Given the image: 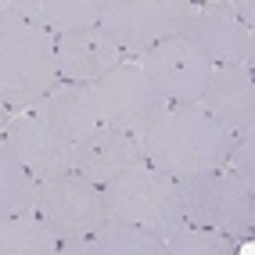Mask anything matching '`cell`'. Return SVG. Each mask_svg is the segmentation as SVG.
Returning <instances> with one entry per match:
<instances>
[{
    "label": "cell",
    "mask_w": 255,
    "mask_h": 255,
    "mask_svg": "<svg viewBox=\"0 0 255 255\" xmlns=\"http://www.w3.org/2000/svg\"><path fill=\"white\" fill-rule=\"evenodd\" d=\"M137 140L147 165L173 180H187L227 165L234 133L194 101V105H165Z\"/></svg>",
    "instance_id": "obj_1"
},
{
    "label": "cell",
    "mask_w": 255,
    "mask_h": 255,
    "mask_svg": "<svg viewBox=\"0 0 255 255\" xmlns=\"http://www.w3.org/2000/svg\"><path fill=\"white\" fill-rule=\"evenodd\" d=\"M58 83L54 32L18 18L14 11H0V97L7 108H32Z\"/></svg>",
    "instance_id": "obj_2"
},
{
    "label": "cell",
    "mask_w": 255,
    "mask_h": 255,
    "mask_svg": "<svg viewBox=\"0 0 255 255\" xmlns=\"http://www.w3.org/2000/svg\"><path fill=\"white\" fill-rule=\"evenodd\" d=\"M180 209L183 223L219 230L245 245L255 223V183L237 176L230 165H219L212 173L180 180Z\"/></svg>",
    "instance_id": "obj_3"
},
{
    "label": "cell",
    "mask_w": 255,
    "mask_h": 255,
    "mask_svg": "<svg viewBox=\"0 0 255 255\" xmlns=\"http://www.w3.org/2000/svg\"><path fill=\"white\" fill-rule=\"evenodd\" d=\"M101 198H105L108 219H123V223H137L147 234L165 237L173 227L183 223L180 209V180L158 173L155 165H129L108 183H101Z\"/></svg>",
    "instance_id": "obj_4"
},
{
    "label": "cell",
    "mask_w": 255,
    "mask_h": 255,
    "mask_svg": "<svg viewBox=\"0 0 255 255\" xmlns=\"http://www.w3.org/2000/svg\"><path fill=\"white\" fill-rule=\"evenodd\" d=\"M198 11V0H101L97 25L123 54L137 58L169 36L187 32Z\"/></svg>",
    "instance_id": "obj_5"
},
{
    "label": "cell",
    "mask_w": 255,
    "mask_h": 255,
    "mask_svg": "<svg viewBox=\"0 0 255 255\" xmlns=\"http://www.w3.org/2000/svg\"><path fill=\"white\" fill-rule=\"evenodd\" d=\"M90 94H94L101 123H108L115 129H126L133 137H140L155 123V115L165 108V97L155 90V83L147 79V72L140 69L137 58H126L112 72L94 79Z\"/></svg>",
    "instance_id": "obj_6"
},
{
    "label": "cell",
    "mask_w": 255,
    "mask_h": 255,
    "mask_svg": "<svg viewBox=\"0 0 255 255\" xmlns=\"http://www.w3.org/2000/svg\"><path fill=\"white\" fill-rule=\"evenodd\" d=\"M36 216L50 227L58 241H79L108 219L101 187L76 169L54 180H36Z\"/></svg>",
    "instance_id": "obj_7"
},
{
    "label": "cell",
    "mask_w": 255,
    "mask_h": 255,
    "mask_svg": "<svg viewBox=\"0 0 255 255\" xmlns=\"http://www.w3.org/2000/svg\"><path fill=\"white\" fill-rule=\"evenodd\" d=\"M137 61L147 72V79L155 83V90L165 97V105H194L212 72V61L183 32L140 50Z\"/></svg>",
    "instance_id": "obj_8"
},
{
    "label": "cell",
    "mask_w": 255,
    "mask_h": 255,
    "mask_svg": "<svg viewBox=\"0 0 255 255\" xmlns=\"http://www.w3.org/2000/svg\"><path fill=\"white\" fill-rule=\"evenodd\" d=\"M0 137L14 151V158L32 173V180H54L76 169V144L65 140L54 126H47L32 112H14Z\"/></svg>",
    "instance_id": "obj_9"
},
{
    "label": "cell",
    "mask_w": 255,
    "mask_h": 255,
    "mask_svg": "<svg viewBox=\"0 0 255 255\" xmlns=\"http://www.w3.org/2000/svg\"><path fill=\"white\" fill-rule=\"evenodd\" d=\"M183 36L212 65H255L252 25L237 18L227 0H198V11Z\"/></svg>",
    "instance_id": "obj_10"
},
{
    "label": "cell",
    "mask_w": 255,
    "mask_h": 255,
    "mask_svg": "<svg viewBox=\"0 0 255 255\" xmlns=\"http://www.w3.org/2000/svg\"><path fill=\"white\" fill-rule=\"evenodd\" d=\"M54 54H58V76L65 83H87V87L129 58L108 40V32L101 25L54 32Z\"/></svg>",
    "instance_id": "obj_11"
},
{
    "label": "cell",
    "mask_w": 255,
    "mask_h": 255,
    "mask_svg": "<svg viewBox=\"0 0 255 255\" xmlns=\"http://www.w3.org/2000/svg\"><path fill=\"white\" fill-rule=\"evenodd\" d=\"M198 105L230 133L255 129V76L252 65H212Z\"/></svg>",
    "instance_id": "obj_12"
},
{
    "label": "cell",
    "mask_w": 255,
    "mask_h": 255,
    "mask_svg": "<svg viewBox=\"0 0 255 255\" xmlns=\"http://www.w3.org/2000/svg\"><path fill=\"white\" fill-rule=\"evenodd\" d=\"M140 162H144L140 140L126 129L108 126V123H101L83 140H76V173L94 180L97 187L108 183L112 176H119L129 165H140Z\"/></svg>",
    "instance_id": "obj_13"
},
{
    "label": "cell",
    "mask_w": 255,
    "mask_h": 255,
    "mask_svg": "<svg viewBox=\"0 0 255 255\" xmlns=\"http://www.w3.org/2000/svg\"><path fill=\"white\" fill-rule=\"evenodd\" d=\"M32 115H40L47 126H54L65 140H83L90 129L101 126V115H97V105H94V94L87 83H58L50 87L32 108H25Z\"/></svg>",
    "instance_id": "obj_14"
},
{
    "label": "cell",
    "mask_w": 255,
    "mask_h": 255,
    "mask_svg": "<svg viewBox=\"0 0 255 255\" xmlns=\"http://www.w3.org/2000/svg\"><path fill=\"white\" fill-rule=\"evenodd\" d=\"M58 252H69V255H165V245H162V237L147 234L137 223L105 219L94 234L79 237V241H61Z\"/></svg>",
    "instance_id": "obj_15"
},
{
    "label": "cell",
    "mask_w": 255,
    "mask_h": 255,
    "mask_svg": "<svg viewBox=\"0 0 255 255\" xmlns=\"http://www.w3.org/2000/svg\"><path fill=\"white\" fill-rule=\"evenodd\" d=\"M4 11H14L47 32H69L97 25L101 0H4Z\"/></svg>",
    "instance_id": "obj_16"
},
{
    "label": "cell",
    "mask_w": 255,
    "mask_h": 255,
    "mask_svg": "<svg viewBox=\"0 0 255 255\" xmlns=\"http://www.w3.org/2000/svg\"><path fill=\"white\" fill-rule=\"evenodd\" d=\"M58 245L61 241L36 216V209L18 216H0V255H54Z\"/></svg>",
    "instance_id": "obj_17"
},
{
    "label": "cell",
    "mask_w": 255,
    "mask_h": 255,
    "mask_svg": "<svg viewBox=\"0 0 255 255\" xmlns=\"http://www.w3.org/2000/svg\"><path fill=\"white\" fill-rule=\"evenodd\" d=\"M32 209H36V180L0 137V216H18Z\"/></svg>",
    "instance_id": "obj_18"
},
{
    "label": "cell",
    "mask_w": 255,
    "mask_h": 255,
    "mask_svg": "<svg viewBox=\"0 0 255 255\" xmlns=\"http://www.w3.org/2000/svg\"><path fill=\"white\" fill-rule=\"evenodd\" d=\"M165 255H234L241 252V241L219 234V230H209V227H194V223H180L173 227L165 237Z\"/></svg>",
    "instance_id": "obj_19"
},
{
    "label": "cell",
    "mask_w": 255,
    "mask_h": 255,
    "mask_svg": "<svg viewBox=\"0 0 255 255\" xmlns=\"http://www.w3.org/2000/svg\"><path fill=\"white\" fill-rule=\"evenodd\" d=\"M227 165L234 169L237 176H245L248 183H255V133L252 129L234 133V147L227 155Z\"/></svg>",
    "instance_id": "obj_20"
},
{
    "label": "cell",
    "mask_w": 255,
    "mask_h": 255,
    "mask_svg": "<svg viewBox=\"0 0 255 255\" xmlns=\"http://www.w3.org/2000/svg\"><path fill=\"white\" fill-rule=\"evenodd\" d=\"M227 4L234 7V14H237L245 25H255V0H227Z\"/></svg>",
    "instance_id": "obj_21"
},
{
    "label": "cell",
    "mask_w": 255,
    "mask_h": 255,
    "mask_svg": "<svg viewBox=\"0 0 255 255\" xmlns=\"http://www.w3.org/2000/svg\"><path fill=\"white\" fill-rule=\"evenodd\" d=\"M11 115H14V112L7 108V101L0 97V133H4V126H7V119H11Z\"/></svg>",
    "instance_id": "obj_22"
},
{
    "label": "cell",
    "mask_w": 255,
    "mask_h": 255,
    "mask_svg": "<svg viewBox=\"0 0 255 255\" xmlns=\"http://www.w3.org/2000/svg\"><path fill=\"white\" fill-rule=\"evenodd\" d=\"M0 11H4V0H0Z\"/></svg>",
    "instance_id": "obj_23"
}]
</instances>
